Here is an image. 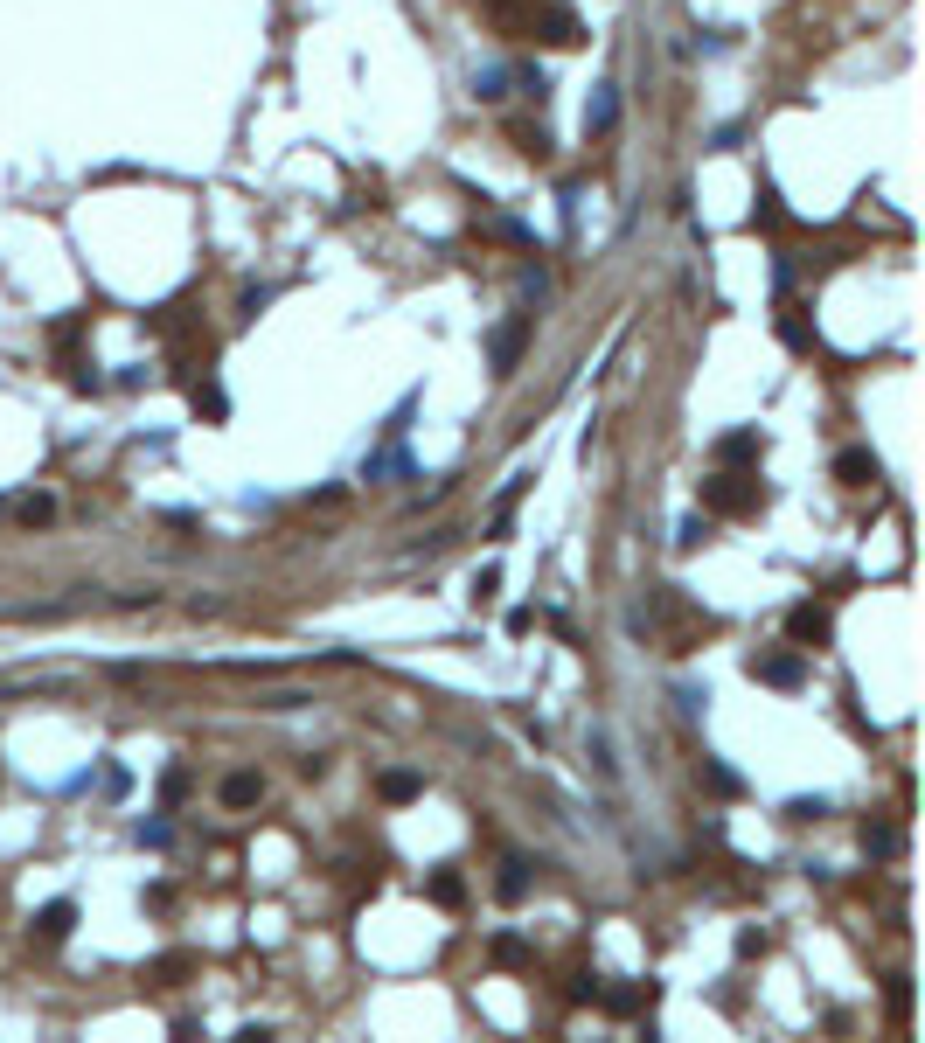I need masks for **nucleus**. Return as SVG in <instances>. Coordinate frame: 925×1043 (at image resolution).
Wrapping results in <instances>:
<instances>
[{
  "instance_id": "nucleus-1",
  "label": "nucleus",
  "mask_w": 925,
  "mask_h": 1043,
  "mask_svg": "<svg viewBox=\"0 0 925 1043\" xmlns=\"http://www.w3.org/2000/svg\"><path fill=\"white\" fill-rule=\"evenodd\" d=\"M703 508H710V515H745V508H759V480L717 473V480H703Z\"/></svg>"
},
{
  "instance_id": "nucleus-2",
  "label": "nucleus",
  "mask_w": 925,
  "mask_h": 1043,
  "mask_svg": "<svg viewBox=\"0 0 925 1043\" xmlns=\"http://www.w3.org/2000/svg\"><path fill=\"white\" fill-rule=\"evenodd\" d=\"M522 341H529V313L501 320V327L487 334V362H494V376H515V362H522Z\"/></svg>"
},
{
  "instance_id": "nucleus-3",
  "label": "nucleus",
  "mask_w": 925,
  "mask_h": 1043,
  "mask_svg": "<svg viewBox=\"0 0 925 1043\" xmlns=\"http://www.w3.org/2000/svg\"><path fill=\"white\" fill-rule=\"evenodd\" d=\"M786 633H793V647H828V640H835V619H828V605L807 598V605L786 612Z\"/></svg>"
},
{
  "instance_id": "nucleus-4",
  "label": "nucleus",
  "mask_w": 925,
  "mask_h": 1043,
  "mask_svg": "<svg viewBox=\"0 0 925 1043\" xmlns=\"http://www.w3.org/2000/svg\"><path fill=\"white\" fill-rule=\"evenodd\" d=\"M752 682H766V689H800V682H807L800 647H793V654H752Z\"/></svg>"
},
{
  "instance_id": "nucleus-5",
  "label": "nucleus",
  "mask_w": 925,
  "mask_h": 1043,
  "mask_svg": "<svg viewBox=\"0 0 925 1043\" xmlns=\"http://www.w3.org/2000/svg\"><path fill=\"white\" fill-rule=\"evenodd\" d=\"M529 28H543V42H557V49H578V42H585V21H578L571 7H557V0H550V7H536V21H529Z\"/></svg>"
},
{
  "instance_id": "nucleus-6",
  "label": "nucleus",
  "mask_w": 925,
  "mask_h": 1043,
  "mask_svg": "<svg viewBox=\"0 0 925 1043\" xmlns=\"http://www.w3.org/2000/svg\"><path fill=\"white\" fill-rule=\"evenodd\" d=\"M835 480H842V487H877L884 466H877V452L870 446H849V452H835Z\"/></svg>"
},
{
  "instance_id": "nucleus-7",
  "label": "nucleus",
  "mask_w": 925,
  "mask_h": 1043,
  "mask_svg": "<svg viewBox=\"0 0 925 1043\" xmlns=\"http://www.w3.org/2000/svg\"><path fill=\"white\" fill-rule=\"evenodd\" d=\"M70 925H77V904H70V897H56V904H42V911H35V925H28V939H42V946H56V939H63Z\"/></svg>"
},
{
  "instance_id": "nucleus-8",
  "label": "nucleus",
  "mask_w": 925,
  "mask_h": 1043,
  "mask_svg": "<svg viewBox=\"0 0 925 1043\" xmlns=\"http://www.w3.org/2000/svg\"><path fill=\"white\" fill-rule=\"evenodd\" d=\"M759 452H766V439H759L752 425H745V432H724V439H717V459H724V466H745V459H759Z\"/></svg>"
},
{
  "instance_id": "nucleus-9",
  "label": "nucleus",
  "mask_w": 925,
  "mask_h": 1043,
  "mask_svg": "<svg viewBox=\"0 0 925 1043\" xmlns=\"http://www.w3.org/2000/svg\"><path fill=\"white\" fill-rule=\"evenodd\" d=\"M613 126H619V91L599 84V98L585 105V133H613Z\"/></svg>"
},
{
  "instance_id": "nucleus-10",
  "label": "nucleus",
  "mask_w": 925,
  "mask_h": 1043,
  "mask_svg": "<svg viewBox=\"0 0 925 1043\" xmlns=\"http://www.w3.org/2000/svg\"><path fill=\"white\" fill-rule=\"evenodd\" d=\"M258 800H265V779L258 772H230L223 779V807H258Z\"/></svg>"
},
{
  "instance_id": "nucleus-11",
  "label": "nucleus",
  "mask_w": 925,
  "mask_h": 1043,
  "mask_svg": "<svg viewBox=\"0 0 925 1043\" xmlns=\"http://www.w3.org/2000/svg\"><path fill=\"white\" fill-rule=\"evenodd\" d=\"M494 897H501V904H522V897H529V863H501Z\"/></svg>"
},
{
  "instance_id": "nucleus-12",
  "label": "nucleus",
  "mask_w": 925,
  "mask_h": 1043,
  "mask_svg": "<svg viewBox=\"0 0 925 1043\" xmlns=\"http://www.w3.org/2000/svg\"><path fill=\"white\" fill-rule=\"evenodd\" d=\"M863 856H877V863L898 856V828L891 821H863Z\"/></svg>"
},
{
  "instance_id": "nucleus-13",
  "label": "nucleus",
  "mask_w": 925,
  "mask_h": 1043,
  "mask_svg": "<svg viewBox=\"0 0 925 1043\" xmlns=\"http://www.w3.org/2000/svg\"><path fill=\"white\" fill-rule=\"evenodd\" d=\"M195 418H209V425H223V418H230V397H223L216 383H195Z\"/></svg>"
},
{
  "instance_id": "nucleus-14",
  "label": "nucleus",
  "mask_w": 925,
  "mask_h": 1043,
  "mask_svg": "<svg viewBox=\"0 0 925 1043\" xmlns=\"http://www.w3.org/2000/svg\"><path fill=\"white\" fill-rule=\"evenodd\" d=\"M418 793H425L418 772H383V800H390V807H404V800H418Z\"/></svg>"
},
{
  "instance_id": "nucleus-15",
  "label": "nucleus",
  "mask_w": 925,
  "mask_h": 1043,
  "mask_svg": "<svg viewBox=\"0 0 925 1043\" xmlns=\"http://www.w3.org/2000/svg\"><path fill=\"white\" fill-rule=\"evenodd\" d=\"M487 14H494L501 28H529V21H536V0H487Z\"/></svg>"
},
{
  "instance_id": "nucleus-16",
  "label": "nucleus",
  "mask_w": 925,
  "mask_h": 1043,
  "mask_svg": "<svg viewBox=\"0 0 925 1043\" xmlns=\"http://www.w3.org/2000/svg\"><path fill=\"white\" fill-rule=\"evenodd\" d=\"M14 515H21L28 529H42V522H56V501H49V494H28V501H14Z\"/></svg>"
},
{
  "instance_id": "nucleus-17",
  "label": "nucleus",
  "mask_w": 925,
  "mask_h": 1043,
  "mask_svg": "<svg viewBox=\"0 0 925 1043\" xmlns=\"http://www.w3.org/2000/svg\"><path fill=\"white\" fill-rule=\"evenodd\" d=\"M188 786H195V779H188V765H167V772H160V800H167V807H181V800H188Z\"/></svg>"
},
{
  "instance_id": "nucleus-18",
  "label": "nucleus",
  "mask_w": 925,
  "mask_h": 1043,
  "mask_svg": "<svg viewBox=\"0 0 925 1043\" xmlns=\"http://www.w3.org/2000/svg\"><path fill=\"white\" fill-rule=\"evenodd\" d=\"M432 904H446V911H453V904H466L460 870H439V877H432Z\"/></svg>"
},
{
  "instance_id": "nucleus-19",
  "label": "nucleus",
  "mask_w": 925,
  "mask_h": 1043,
  "mask_svg": "<svg viewBox=\"0 0 925 1043\" xmlns=\"http://www.w3.org/2000/svg\"><path fill=\"white\" fill-rule=\"evenodd\" d=\"M473 98L501 105V98H508V70H480V77H473Z\"/></svg>"
},
{
  "instance_id": "nucleus-20",
  "label": "nucleus",
  "mask_w": 925,
  "mask_h": 1043,
  "mask_svg": "<svg viewBox=\"0 0 925 1043\" xmlns=\"http://www.w3.org/2000/svg\"><path fill=\"white\" fill-rule=\"evenodd\" d=\"M703 786H710V793H738V772H731L724 758H703Z\"/></svg>"
},
{
  "instance_id": "nucleus-21",
  "label": "nucleus",
  "mask_w": 925,
  "mask_h": 1043,
  "mask_svg": "<svg viewBox=\"0 0 925 1043\" xmlns=\"http://www.w3.org/2000/svg\"><path fill=\"white\" fill-rule=\"evenodd\" d=\"M494 960H501V967H529V946H522L515 932H494Z\"/></svg>"
},
{
  "instance_id": "nucleus-22",
  "label": "nucleus",
  "mask_w": 925,
  "mask_h": 1043,
  "mask_svg": "<svg viewBox=\"0 0 925 1043\" xmlns=\"http://www.w3.org/2000/svg\"><path fill=\"white\" fill-rule=\"evenodd\" d=\"M515 147L529 153V160H550V133H536V126H515Z\"/></svg>"
},
{
  "instance_id": "nucleus-23",
  "label": "nucleus",
  "mask_w": 925,
  "mask_h": 1043,
  "mask_svg": "<svg viewBox=\"0 0 925 1043\" xmlns=\"http://www.w3.org/2000/svg\"><path fill=\"white\" fill-rule=\"evenodd\" d=\"M501 598V571L487 564V571H473V605H494Z\"/></svg>"
},
{
  "instance_id": "nucleus-24",
  "label": "nucleus",
  "mask_w": 925,
  "mask_h": 1043,
  "mask_svg": "<svg viewBox=\"0 0 925 1043\" xmlns=\"http://www.w3.org/2000/svg\"><path fill=\"white\" fill-rule=\"evenodd\" d=\"M599 1002H606L613 1016H633V1009H640V988H599Z\"/></svg>"
},
{
  "instance_id": "nucleus-25",
  "label": "nucleus",
  "mask_w": 925,
  "mask_h": 1043,
  "mask_svg": "<svg viewBox=\"0 0 925 1043\" xmlns=\"http://www.w3.org/2000/svg\"><path fill=\"white\" fill-rule=\"evenodd\" d=\"M891 1016H898V1023L912 1016V981H905V974H891Z\"/></svg>"
},
{
  "instance_id": "nucleus-26",
  "label": "nucleus",
  "mask_w": 925,
  "mask_h": 1043,
  "mask_svg": "<svg viewBox=\"0 0 925 1043\" xmlns=\"http://www.w3.org/2000/svg\"><path fill=\"white\" fill-rule=\"evenodd\" d=\"M703 536H710V515H689V522H682V536H675V543H682V550H696V543H703Z\"/></svg>"
},
{
  "instance_id": "nucleus-27",
  "label": "nucleus",
  "mask_w": 925,
  "mask_h": 1043,
  "mask_svg": "<svg viewBox=\"0 0 925 1043\" xmlns=\"http://www.w3.org/2000/svg\"><path fill=\"white\" fill-rule=\"evenodd\" d=\"M752 223H759V230H779V195H759V209H752Z\"/></svg>"
},
{
  "instance_id": "nucleus-28",
  "label": "nucleus",
  "mask_w": 925,
  "mask_h": 1043,
  "mask_svg": "<svg viewBox=\"0 0 925 1043\" xmlns=\"http://www.w3.org/2000/svg\"><path fill=\"white\" fill-rule=\"evenodd\" d=\"M564 995H571V1002H599V981H592V974H578V981H571Z\"/></svg>"
}]
</instances>
